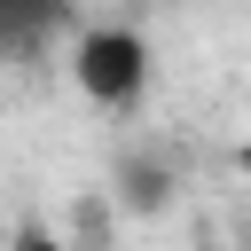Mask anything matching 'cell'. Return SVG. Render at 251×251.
Wrapping results in <instances>:
<instances>
[{
  "instance_id": "6da1fadb",
  "label": "cell",
  "mask_w": 251,
  "mask_h": 251,
  "mask_svg": "<svg viewBox=\"0 0 251 251\" xmlns=\"http://www.w3.org/2000/svg\"><path fill=\"white\" fill-rule=\"evenodd\" d=\"M71 78H78L86 102L133 110L141 86H149V39L126 31V24H94V31H78V47H71Z\"/></svg>"
},
{
  "instance_id": "7a4b0ae2",
  "label": "cell",
  "mask_w": 251,
  "mask_h": 251,
  "mask_svg": "<svg viewBox=\"0 0 251 251\" xmlns=\"http://www.w3.org/2000/svg\"><path fill=\"white\" fill-rule=\"evenodd\" d=\"M63 16H71V0H0V55L39 47V39H47Z\"/></svg>"
},
{
  "instance_id": "3957f363",
  "label": "cell",
  "mask_w": 251,
  "mask_h": 251,
  "mask_svg": "<svg viewBox=\"0 0 251 251\" xmlns=\"http://www.w3.org/2000/svg\"><path fill=\"white\" fill-rule=\"evenodd\" d=\"M16 251H55V243H47V235H24V243H16Z\"/></svg>"
},
{
  "instance_id": "277c9868",
  "label": "cell",
  "mask_w": 251,
  "mask_h": 251,
  "mask_svg": "<svg viewBox=\"0 0 251 251\" xmlns=\"http://www.w3.org/2000/svg\"><path fill=\"white\" fill-rule=\"evenodd\" d=\"M235 165H243V180H251V141H243V149H235Z\"/></svg>"
}]
</instances>
